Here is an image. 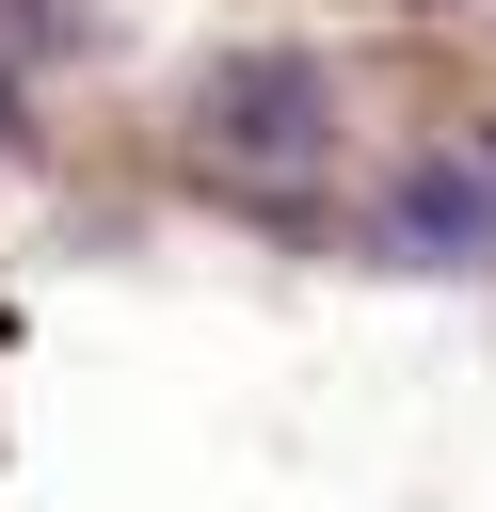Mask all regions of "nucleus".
<instances>
[{"mask_svg":"<svg viewBox=\"0 0 496 512\" xmlns=\"http://www.w3.org/2000/svg\"><path fill=\"white\" fill-rule=\"evenodd\" d=\"M0 48H16V64H64L80 16H64V0H0Z\"/></svg>","mask_w":496,"mask_h":512,"instance_id":"7ed1b4c3","label":"nucleus"},{"mask_svg":"<svg viewBox=\"0 0 496 512\" xmlns=\"http://www.w3.org/2000/svg\"><path fill=\"white\" fill-rule=\"evenodd\" d=\"M480 160H496V112H480Z\"/></svg>","mask_w":496,"mask_h":512,"instance_id":"20e7f679","label":"nucleus"},{"mask_svg":"<svg viewBox=\"0 0 496 512\" xmlns=\"http://www.w3.org/2000/svg\"><path fill=\"white\" fill-rule=\"evenodd\" d=\"M368 240H384L400 272H496V160H480V144L400 160L384 208H368Z\"/></svg>","mask_w":496,"mask_h":512,"instance_id":"f03ea898","label":"nucleus"},{"mask_svg":"<svg viewBox=\"0 0 496 512\" xmlns=\"http://www.w3.org/2000/svg\"><path fill=\"white\" fill-rule=\"evenodd\" d=\"M192 128H208V160H272V176H304L320 144H336V64L320 48H224L208 80H192Z\"/></svg>","mask_w":496,"mask_h":512,"instance_id":"f257e3e1","label":"nucleus"}]
</instances>
